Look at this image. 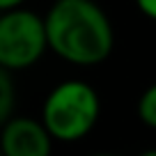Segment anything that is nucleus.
<instances>
[{
  "instance_id": "f257e3e1",
  "label": "nucleus",
  "mask_w": 156,
  "mask_h": 156,
  "mask_svg": "<svg viewBox=\"0 0 156 156\" xmlns=\"http://www.w3.org/2000/svg\"><path fill=\"white\" fill-rule=\"evenodd\" d=\"M48 48L76 67H97L115 48V30L94 0H55L44 16Z\"/></svg>"
},
{
  "instance_id": "f03ea898",
  "label": "nucleus",
  "mask_w": 156,
  "mask_h": 156,
  "mask_svg": "<svg viewBox=\"0 0 156 156\" xmlns=\"http://www.w3.org/2000/svg\"><path fill=\"white\" fill-rule=\"evenodd\" d=\"M101 117L99 92L80 78L58 83L44 99L41 122L58 142H78L92 133Z\"/></svg>"
},
{
  "instance_id": "7ed1b4c3",
  "label": "nucleus",
  "mask_w": 156,
  "mask_h": 156,
  "mask_svg": "<svg viewBox=\"0 0 156 156\" xmlns=\"http://www.w3.org/2000/svg\"><path fill=\"white\" fill-rule=\"evenodd\" d=\"M48 51L46 23L39 14L23 7L0 14V67L23 71Z\"/></svg>"
},
{
  "instance_id": "20e7f679",
  "label": "nucleus",
  "mask_w": 156,
  "mask_h": 156,
  "mask_svg": "<svg viewBox=\"0 0 156 156\" xmlns=\"http://www.w3.org/2000/svg\"><path fill=\"white\" fill-rule=\"evenodd\" d=\"M0 151L2 156H51L53 136L41 119L9 117L0 126Z\"/></svg>"
},
{
  "instance_id": "39448f33",
  "label": "nucleus",
  "mask_w": 156,
  "mask_h": 156,
  "mask_svg": "<svg viewBox=\"0 0 156 156\" xmlns=\"http://www.w3.org/2000/svg\"><path fill=\"white\" fill-rule=\"evenodd\" d=\"M16 106V87H14V78L12 71L5 67H0V126L7 122L14 112Z\"/></svg>"
},
{
  "instance_id": "423d86ee",
  "label": "nucleus",
  "mask_w": 156,
  "mask_h": 156,
  "mask_svg": "<svg viewBox=\"0 0 156 156\" xmlns=\"http://www.w3.org/2000/svg\"><path fill=\"white\" fill-rule=\"evenodd\" d=\"M138 119L145 126L156 129V83H151L138 99Z\"/></svg>"
},
{
  "instance_id": "0eeeda50",
  "label": "nucleus",
  "mask_w": 156,
  "mask_h": 156,
  "mask_svg": "<svg viewBox=\"0 0 156 156\" xmlns=\"http://www.w3.org/2000/svg\"><path fill=\"white\" fill-rule=\"evenodd\" d=\"M136 7L142 12V16L156 21V0H136Z\"/></svg>"
},
{
  "instance_id": "6e6552de",
  "label": "nucleus",
  "mask_w": 156,
  "mask_h": 156,
  "mask_svg": "<svg viewBox=\"0 0 156 156\" xmlns=\"http://www.w3.org/2000/svg\"><path fill=\"white\" fill-rule=\"evenodd\" d=\"M25 0H0V12H7V9H16L21 7Z\"/></svg>"
},
{
  "instance_id": "1a4fd4ad",
  "label": "nucleus",
  "mask_w": 156,
  "mask_h": 156,
  "mask_svg": "<svg viewBox=\"0 0 156 156\" xmlns=\"http://www.w3.org/2000/svg\"><path fill=\"white\" fill-rule=\"evenodd\" d=\"M138 156H156V149H145V151H140Z\"/></svg>"
},
{
  "instance_id": "9d476101",
  "label": "nucleus",
  "mask_w": 156,
  "mask_h": 156,
  "mask_svg": "<svg viewBox=\"0 0 156 156\" xmlns=\"http://www.w3.org/2000/svg\"><path fill=\"white\" fill-rule=\"evenodd\" d=\"M90 156H119V154H110V151H97V154H90Z\"/></svg>"
},
{
  "instance_id": "9b49d317",
  "label": "nucleus",
  "mask_w": 156,
  "mask_h": 156,
  "mask_svg": "<svg viewBox=\"0 0 156 156\" xmlns=\"http://www.w3.org/2000/svg\"><path fill=\"white\" fill-rule=\"evenodd\" d=\"M0 156H2V151H0Z\"/></svg>"
}]
</instances>
